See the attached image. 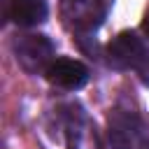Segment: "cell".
I'll list each match as a JSON object with an SVG mask.
<instances>
[{
	"mask_svg": "<svg viewBox=\"0 0 149 149\" xmlns=\"http://www.w3.org/2000/svg\"><path fill=\"white\" fill-rule=\"evenodd\" d=\"M107 140L112 149H135L140 142V121L130 109H112L107 119Z\"/></svg>",
	"mask_w": 149,
	"mask_h": 149,
	"instance_id": "5b68a950",
	"label": "cell"
},
{
	"mask_svg": "<svg viewBox=\"0 0 149 149\" xmlns=\"http://www.w3.org/2000/svg\"><path fill=\"white\" fill-rule=\"evenodd\" d=\"M112 0H63L61 19L74 35H88L100 28Z\"/></svg>",
	"mask_w": 149,
	"mask_h": 149,
	"instance_id": "7a4b0ae2",
	"label": "cell"
},
{
	"mask_svg": "<svg viewBox=\"0 0 149 149\" xmlns=\"http://www.w3.org/2000/svg\"><path fill=\"white\" fill-rule=\"evenodd\" d=\"M12 49H14L16 63L28 74L47 72L49 65L54 63V44L47 35H40V33L16 35L12 42Z\"/></svg>",
	"mask_w": 149,
	"mask_h": 149,
	"instance_id": "6da1fadb",
	"label": "cell"
},
{
	"mask_svg": "<svg viewBox=\"0 0 149 149\" xmlns=\"http://www.w3.org/2000/svg\"><path fill=\"white\" fill-rule=\"evenodd\" d=\"M44 77L49 84H54L58 88L77 91L88 81V68L74 58H56L49 65V70L44 72Z\"/></svg>",
	"mask_w": 149,
	"mask_h": 149,
	"instance_id": "8992f818",
	"label": "cell"
},
{
	"mask_svg": "<svg viewBox=\"0 0 149 149\" xmlns=\"http://www.w3.org/2000/svg\"><path fill=\"white\" fill-rule=\"evenodd\" d=\"M142 33L149 37V12H147V16H144V21H142Z\"/></svg>",
	"mask_w": 149,
	"mask_h": 149,
	"instance_id": "9c48e42d",
	"label": "cell"
},
{
	"mask_svg": "<svg viewBox=\"0 0 149 149\" xmlns=\"http://www.w3.org/2000/svg\"><path fill=\"white\" fill-rule=\"evenodd\" d=\"M144 149H149V147H144Z\"/></svg>",
	"mask_w": 149,
	"mask_h": 149,
	"instance_id": "30bf717a",
	"label": "cell"
},
{
	"mask_svg": "<svg viewBox=\"0 0 149 149\" xmlns=\"http://www.w3.org/2000/svg\"><path fill=\"white\" fill-rule=\"evenodd\" d=\"M147 58H149V54H147L144 42L130 30L119 33L107 44V63L116 70H130V68L137 70Z\"/></svg>",
	"mask_w": 149,
	"mask_h": 149,
	"instance_id": "277c9868",
	"label": "cell"
},
{
	"mask_svg": "<svg viewBox=\"0 0 149 149\" xmlns=\"http://www.w3.org/2000/svg\"><path fill=\"white\" fill-rule=\"evenodd\" d=\"M65 149H102L95 123L79 105H70L65 112Z\"/></svg>",
	"mask_w": 149,
	"mask_h": 149,
	"instance_id": "3957f363",
	"label": "cell"
},
{
	"mask_svg": "<svg viewBox=\"0 0 149 149\" xmlns=\"http://www.w3.org/2000/svg\"><path fill=\"white\" fill-rule=\"evenodd\" d=\"M7 19L16 26L30 28L47 19L44 0H7Z\"/></svg>",
	"mask_w": 149,
	"mask_h": 149,
	"instance_id": "52a82bcc",
	"label": "cell"
},
{
	"mask_svg": "<svg viewBox=\"0 0 149 149\" xmlns=\"http://www.w3.org/2000/svg\"><path fill=\"white\" fill-rule=\"evenodd\" d=\"M137 72H140V79H142V84H147L149 86V58L137 68Z\"/></svg>",
	"mask_w": 149,
	"mask_h": 149,
	"instance_id": "ba28073f",
	"label": "cell"
}]
</instances>
